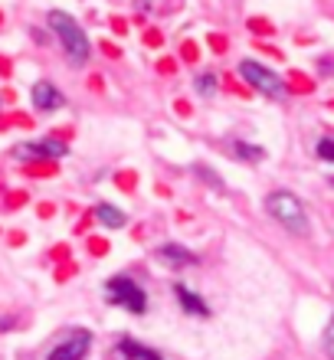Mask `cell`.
Instances as JSON below:
<instances>
[{"label":"cell","mask_w":334,"mask_h":360,"mask_svg":"<svg viewBox=\"0 0 334 360\" xmlns=\"http://www.w3.org/2000/svg\"><path fill=\"white\" fill-rule=\"evenodd\" d=\"M266 213L276 219L278 226H285L288 233H295V236H305L308 233L305 207H302V200H298L295 193H288V190H272V193H269Z\"/></svg>","instance_id":"cell-1"},{"label":"cell","mask_w":334,"mask_h":360,"mask_svg":"<svg viewBox=\"0 0 334 360\" xmlns=\"http://www.w3.org/2000/svg\"><path fill=\"white\" fill-rule=\"evenodd\" d=\"M49 27H53V33L59 37V43H63V49H66V56L72 66H82L89 59V37L82 33V27H79L76 20L69 17V13H63V10H53L49 13Z\"/></svg>","instance_id":"cell-2"},{"label":"cell","mask_w":334,"mask_h":360,"mask_svg":"<svg viewBox=\"0 0 334 360\" xmlns=\"http://www.w3.org/2000/svg\"><path fill=\"white\" fill-rule=\"evenodd\" d=\"M105 302L115 304V308H124V311L131 314H144L148 311V295H144V288L134 278H128V275H115V278H108L105 282Z\"/></svg>","instance_id":"cell-3"},{"label":"cell","mask_w":334,"mask_h":360,"mask_svg":"<svg viewBox=\"0 0 334 360\" xmlns=\"http://www.w3.org/2000/svg\"><path fill=\"white\" fill-rule=\"evenodd\" d=\"M239 76L246 79L252 89H259L262 95H282V79L272 72L269 66H262V63H256V59H243L239 63Z\"/></svg>","instance_id":"cell-4"},{"label":"cell","mask_w":334,"mask_h":360,"mask_svg":"<svg viewBox=\"0 0 334 360\" xmlns=\"http://www.w3.org/2000/svg\"><path fill=\"white\" fill-rule=\"evenodd\" d=\"M89 347H92V334L86 328H76L46 354V360H86Z\"/></svg>","instance_id":"cell-5"},{"label":"cell","mask_w":334,"mask_h":360,"mask_svg":"<svg viewBox=\"0 0 334 360\" xmlns=\"http://www.w3.org/2000/svg\"><path fill=\"white\" fill-rule=\"evenodd\" d=\"M154 259H158L164 269H177V272L197 266V256H193L187 246H181V243H164V246H158L154 249Z\"/></svg>","instance_id":"cell-6"},{"label":"cell","mask_w":334,"mask_h":360,"mask_svg":"<svg viewBox=\"0 0 334 360\" xmlns=\"http://www.w3.org/2000/svg\"><path fill=\"white\" fill-rule=\"evenodd\" d=\"M174 298L181 302V311L193 314V318H210V304L203 302V298H200L197 292H193L191 285L177 282V285H174Z\"/></svg>","instance_id":"cell-7"},{"label":"cell","mask_w":334,"mask_h":360,"mask_svg":"<svg viewBox=\"0 0 334 360\" xmlns=\"http://www.w3.org/2000/svg\"><path fill=\"white\" fill-rule=\"evenodd\" d=\"M20 161H30V158H66V144L63 141H33V144H20L17 151H13Z\"/></svg>","instance_id":"cell-8"},{"label":"cell","mask_w":334,"mask_h":360,"mask_svg":"<svg viewBox=\"0 0 334 360\" xmlns=\"http://www.w3.org/2000/svg\"><path fill=\"white\" fill-rule=\"evenodd\" d=\"M33 105H37V112H59L66 98L59 92L56 86H49V82H37L33 86Z\"/></svg>","instance_id":"cell-9"},{"label":"cell","mask_w":334,"mask_h":360,"mask_svg":"<svg viewBox=\"0 0 334 360\" xmlns=\"http://www.w3.org/2000/svg\"><path fill=\"white\" fill-rule=\"evenodd\" d=\"M96 219L102 223V226H108V229H122L124 223H128V217H124L115 203H98V207H96Z\"/></svg>","instance_id":"cell-10"},{"label":"cell","mask_w":334,"mask_h":360,"mask_svg":"<svg viewBox=\"0 0 334 360\" xmlns=\"http://www.w3.org/2000/svg\"><path fill=\"white\" fill-rule=\"evenodd\" d=\"M144 357H148V347H141L131 338H122L115 344V360H144Z\"/></svg>","instance_id":"cell-11"},{"label":"cell","mask_w":334,"mask_h":360,"mask_svg":"<svg viewBox=\"0 0 334 360\" xmlns=\"http://www.w3.org/2000/svg\"><path fill=\"white\" fill-rule=\"evenodd\" d=\"M233 154H236L239 161H246V164H256V161L266 158L262 148H256V144H243V141H233Z\"/></svg>","instance_id":"cell-12"},{"label":"cell","mask_w":334,"mask_h":360,"mask_svg":"<svg viewBox=\"0 0 334 360\" xmlns=\"http://www.w3.org/2000/svg\"><path fill=\"white\" fill-rule=\"evenodd\" d=\"M193 171L200 174V177L207 180V184H210L213 190H220V193H223V190H226V184H223V180H220V174L213 171V167H207V164H193Z\"/></svg>","instance_id":"cell-13"},{"label":"cell","mask_w":334,"mask_h":360,"mask_svg":"<svg viewBox=\"0 0 334 360\" xmlns=\"http://www.w3.org/2000/svg\"><path fill=\"white\" fill-rule=\"evenodd\" d=\"M193 89L200 95H213L217 92V76H213V72H200V76L193 79Z\"/></svg>","instance_id":"cell-14"},{"label":"cell","mask_w":334,"mask_h":360,"mask_svg":"<svg viewBox=\"0 0 334 360\" xmlns=\"http://www.w3.org/2000/svg\"><path fill=\"white\" fill-rule=\"evenodd\" d=\"M315 151H318V158H321V161L334 164V138H321Z\"/></svg>","instance_id":"cell-15"},{"label":"cell","mask_w":334,"mask_h":360,"mask_svg":"<svg viewBox=\"0 0 334 360\" xmlns=\"http://www.w3.org/2000/svg\"><path fill=\"white\" fill-rule=\"evenodd\" d=\"M321 347H325L328 360H334V318H331V321H328L325 334H321Z\"/></svg>","instance_id":"cell-16"},{"label":"cell","mask_w":334,"mask_h":360,"mask_svg":"<svg viewBox=\"0 0 334 360\" xmlns=\"http://www.w3.org/2000/svg\"><path fill=\"white\" fill-rule=\"evenodd\" d=\"M144 360H164V357H161V354H154V351H148V357H144Z\"/></svg>","instance_id":"cell-17"},{"label":"cell","mask_w":334,"mask_h":360,"mask_svg":"<svg viewBox=\"0 0 334 360\" xmlns=\"http://www.w3.org/2000/svg\"><path fill=\"white\" fill-rule=\"evenodd\" d=\"M331 184H334V180H331Z\"/></svg>","instance_id":"cell-18"}]
</instances>
